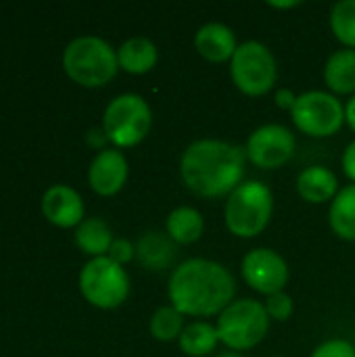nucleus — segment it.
<instances>
[{"instance_id":"1","label":"nucleus","mask_w":355,"mask_h":357,"mask_svg":"<svg viewBox=\"0 0 355 357\" xmlns=\"http://www.w3.org/2000/svg\"><path fill=\"white\" fill-rule=\"evenodd\" d=\"M234 278L218 261L188 259L169 278V301L184 316L222 314L234 299Z\"/></svg>"},{"instance_id":"2","label":"nucleus","mask_w":355,"mask_h":357,"mask_svg":"<svg viewBox=\"0 0 355 357\" xmlns=\"http://www.w3.org/2000/svg\"><path fill=\"white\" fill-rule=\"evenodd\" d=\"M247 149L224 140H197L180 161V174L195 195L222 197L241 186Z\"/></svg>"},{"instance_id":"3","label":"nucleus","mask_w":355,"mask_h":357,"mask_svg":"<svg viewBox=\"0 0 355 357\" xmlns=\"http://www.w3.org/2000/svg\"><path fill=\"white\" fill-rule=\"evenodd\" d=\"M63 67L73 82L86 88H98L115 77L119 61L117 52L103 38L82 36L67 44L63 52Z\"/></svg>"},{"instance_id":"4","label":"nucleus","mask_w":355,"mask_h":357,"mask_svg":"<svg viewBox=\"0 0 355 357\" xmlns=\"http://www.w3.org/2000/svg\"><path fill=\"white\" fill-rule=\"evenodd\" d=\"M272 192L262 182H245L230 192L226 203V226L239 238H253L266 230L272 218Z\"/></svg>"},{"instance_id":"5","label":"nucleus","mask_w":355,"mask_h":357,"mask_svg":"<svg viewBox=\"0 0 355 357\" xmlns=\"http://www.w3.org/2000/svg\"><path fill=\"white\" fill-rule=\"evenodd\" d=\"M270 328L266 305L253 299L232 301L218 318V337L230 351L251 349L264 341Z\"/></svg>"},{"instance_id":"6","label":"nucleus","mask_w":355,"mask_h":357,"mask_svg":"<svg viewBox=\"0 0 355 357\" xmlns=\"http://www.w3.org/2000/svg\"><path fill=\"white\" fill-rule=\"evenodd\" d=\"M80 291L88 303L100 310L119 307L130 295V278L113 259L92 257L80 272Z\"/></svg>"},{"instance_id":"7","label":"nucleus","mask_w":355,"mask_h":357,"mask_svg":"<svg viewBox=\"0 0 355 357\" xmlns=\"http://www.w3.org/2000/svg\"><path fill=\"white\" fill-rule=\"evenodd\" d=\"M153 123L151 107L138 94L113 98L103 117V130L115 146H134L149 134Z\"/></svg>"},{"instance_id":"8","label":"nucleus","mask_w":355,"mask_h":357,"mask_svg":"<svg viewBox=\"0 0 355 357\" xmlns=\"http://www.w3.org/2000/svg\"><path fill=\"white\" fill-rule=\"evenodd\" d=\"M230 75L236 88L247 96H264L276 84V61L268 46L245 42L230 61Z\"/></svg>"},{"instance_id":"9","label":"nucleus","mask_w":355,"mask_h":357,"mask_svg":"<svg viewBox=\"0 0 355 357\" xmlns=\"http://www.w3.org/2000/svg\"><path fill=\"white\" fill-rule=\"evenodd\" d=\"M295 126L314 138H326L341 130L345 121V109L343 105L326 92H305L297 96V102L291 111Z\"/></svg>"},{"instance_id":"10","label":"nucleus","mask_w":355,"mask_h":357,"mask_svg":"<svg viewBox=\"0 0 355 357\" xmlns=\"http://www.w3.org/2000/svg\"><path fill=\"white\" fill-rule=\"evenodd\" d=\"M295 153V136L291 130L278 123L257 128L249 142L247 155L262 169H278L282 167Z\"/></svg>"},{"instance_id":"11","label":"nucleus","mask_w":355,"mask_h":357,"mask_svg":"<svg viewBox=\"0 0 355 357\" xmlns=\"http://www.w3.org/2000/svg\"><path fill=\"white\" fill-rule=\"evenodd\" d=\"M245 282L264 295L282 293L289 282L287 261L272 249H253L245 255L241 266Z\"/></svg>"},{"instance_id":"12","label":"nucleus","mask_w":355,"mask_h":357,"mask_svg":"<svg viewBox=\"0 0 355 357\" xmlns=\"http://www.w3.org/2000/svg\"><path fill=\"white\" fill-rule=\"evenodd\" d=\"M128 180V161L121 155V151L105 149L100 151L88 169V182L94 192L103 197H111L123 188Z\"/></svg>"},{"instance_id":"13","label":"nucleus","mask_w":355,"mask_h":357,"mask_svg":"<svg viewBox=\"0 0 355 357\" xmlns=\"http://www.w3.org/2000/svg\"><path fill=\"white\" fill-rule=\"evenodd\" d=\"M42 211L48 222L61 228L80 226L84 222V201L71 186L54 184L42 197Z\"/></svg>"},{"instance_id":"14","label":"nucleus","mask_w":355,"mask_h":357,"mask_svg":"<svg viewBox=\"0 0 355 357\" xmlns=\"http://www.w3.org/2000/svg\"><path fill=\"white\" fill-rule=\"evenodd\" d=\"M195 46L197 52L211 61V63H224V61H232L234 52H236V38L234 31L230 27H226L224 23H207L197 31L195 38Z\"/></svg>"},{"instance_id":"15","label":"nucleus","mask_w":355,"mask_h":357,"mask_svg":"<svg viewBox=\"0 0 355 357\" xmlns=\"http://www.w3.org/2000/svg\"><path fill=\"white\" fill-rule=\"evenodd\" d=\"M297 192L308 203H324L333 201L339 195V180L328 167H308L297 178Z\"/></svg>"},{"instance_id":"16","label":"nucleus","mask_w":355,"mask_h":357,"mask_svg":"<svg viewBox=\"0 0 355 357\" xmlns=\"http://www.w3.org/2000/svg\"><path fill=\"white\" fill-rule=\"evenodd\" d=\"M178 253L176 243L165 232H146L136 243V257L146 270H163L167 268Z\"/></svg>"},{"instance_id":"17","label":"nucleus","mask_w":355,"mask_h":357,"mask_svg":"<svg viewBox=\"0 0 355 357\" xmlns=\"http://www.w3.org/2000/svg\"><path fill=\"white\" fill-rule=\"evenodd\" d=\"M117 61H119V67L123 71L134 73V75H142L157 65V46L144 36L130 38L119 46Z\"/></svg>"},{"instance_id":"18","label":"nucleus","mask_w":355,"mask_h":357,"mask_svg":"<svg viewBox=\"0 0 355 357\" xmlns=\"http://www.w3.org/2000/svg\"><path fill=\"white\" fill-rule=\"evenodd\" d=\"M324 79L337 94L355 92V50H337L324 67Z\"/></svg>"},{"instance_id":"19","label":"nucleus","mask_w":355,"mask_h":357,"mask_svg":"<svg viewBox=\"0 0 355 357\" xmlns=\"http://www.w3.org/2000/svg\"><path fill=\"white\" fill-rule=\"evenodd\" d=\"M113 234L111 228L107 226V222H103L100 218H88L77 226L75 232V243L77 247L92 255V257H105L113 245Z\"/></svg>"},{"instance_id":"20","label":"nucleus","mask_w":355,"mask_h":357,"mask_svg":"<svg viewBox=\"0 0 355 357\" xmlns=\"http://www.w3.org/2000/svg\"><path fill=\"white\" fill-rule=\"evenodd\" d=\"M331 228L343 241H355V184L345 186L333 199L328 211Z\"/></svg>"},{"instance_id":"21","label":"nucleus","mask_w":355,"mask_h":357,"mask_svg":"<svg viewBox=\"0 0 355 357\" xmlns=\"http://www.w3.org/2000/svg\"><path fill=\"white\" fill-rule=\"evenodd\" d=\"M167 234L176 245L197 243L203 234V218L192 207H178L167 218Z\"/></svg>"},{"instance_id":"22","label":"nucleus","mask_w":355,"mask_h":357,"mask_svg":"<svg viewBox=\"0 0 355 357\" xmlns=\"http://www.w3.org/2000/svg\"><path fill=\"white\" fill-rule=\"evenodd\" d=\"M178 341H180V349L186 356L203 357L209 356L216 349L220 337H218V331L211 324H207V322H192V324H188L182 331Z\"/></svg>"},{"instance_id":"23","label":"nucleus","mask_w":355,"mask_h":357,"mask_svg":"<svg viewBox=\"0 0 355 357\" xmlns=\"http://www.w3.org/2000/svg\"><path fill=\"white\" fill-rule=\"evenodd\" d=\"M184 328H186L184 318L174 305L172 307H159L151 318V335L157 341H163V343L180 339Z\"/></svg>"},{"instance_id":"24","label":"nucleus","mask_w":355,"mask_h":357,"mask_svg":"<svg viewBox=\"0 0 355 357\" xmlns=\"http://www.w3.org/2000/svg\"><path fill=\"white\" fill-rule=\"evenodd\" d=\"M331 27L339 42L355 48V0H341L331 10Z\"/></svg>"},{"instance_id":"25","label":"nucleus","mask_w":355,"mask_h":357,"mask_svg":"<svg viewBox=\"0 0 355 357\" xmlns=\"http://www.w3.org/2000/svg\"><path fill=\"white\" fill-rule=\"evenodd\" d=\"M266 312L272 320L285 322L293 314V299L287 293H274L266 301Z\"/></svg>"},{"instance_id":"26","label":"nucleus","mask_w":355,"mask_h":357,"mask_svg":"<svg viewBox=\"0 0 355 357\" xmlns=\"http://www.w3.org/2000/svg\"><path fill=\"white\" fill-rule=\"evenodd\" d=\"M312 357H355V347L352 343L341 341V339L326 341L312 354Z\"/></svg>"},{"instance_id":"27","label":"nucleus","mask_w":355,"mask_h":357,"mask_svg":"<svg viewBox=\"0 0 355 357\" xmlns=\"http://www.w3.org/2000/svg\"><path fill=\"white\" fill-rule=\"evenodd\" d=\"M134 255H136V247H134L128 238H115L113 245H111V249H109V253H107V257L113 259V261L119 264V266L132 261Z\"/></svg>"},{"instance_id":"28","label":"nucleus","mask_w":355,"mask_h":357,"mask_svg":"<svg viewBox=\"0 0 355 357\" xmlns=\"http://www.w3.org/2000/svg\"><path fill=\"white\" fill-rule=\"evenodd\" d=\"M343 169H345L347 178L355 182V140L343 153Z\"/></svg>"},{"instance_id":"29","label":"nucleus","mask_w":355,"mask_h":357,"mask_svg":"<svg viewBox=\"0 0 355 357\" xmlns=\"http://www.w3.org/2000/svg\"><path fill=\"white\" fill-rule=\"evenodd\" d=\"M274 100H276V105H278L280 109H291V111H293V107H295V102H297V96H295L291 90L280 88V90L276 92Z\"/></svg>"},{"instance_id":"30","label":"nucleus","mask_w":355,"mask_h":357,"mask_svg":"<svg viewBox=\"0 0 355 357\" xmlns=\"http://www.w3.org/2000/svg\"><path fill=\"white\" fill-rule=\"evenodd\" d=\"M107 140H109V138H107L105 130H98V128H94V130H90V132H88V142H90L92 146L100 149V151H105L103 146H105V142H107Z\"/></svg>"},{"instance_id":"31","label":"nucleus","mask_w":355,"mask_h":357,"mask_svg":"<svg viewBox=\"0 0 355 357\" xmlns=\"http://www.w3.org/2000/svg\"><path fill=\"white\" fill-rule=\"evenodd\" d=\"M345 121L352 126V130L355 132V96L347 102V109H345Z\"/></svg>"},{"instance_id":"32","label":"nucleus","mask_w":355,"mask_h":357,"mask_svg":"<svg viewBox=\"0 0 355 357\" xmlns=\"http://www.w3.org/2000/svg\"><path fill=\"white\" fill-rule=\"evenodd\" d=\"M270 6L274 8H293V6H299V2H268Z\"/></svg>"},{"instance_id":"33","label":"nucleus","mask_w":355,"mask_h":357,"mask_svg":"<svg viewBox=\"0 0 355 357\" xmlns=\"http://www.w3.org/2000/svg\"><path fill=\"white\" fill-rule=\"evenodd\" d=\"M218 357H245V356H241L239 351H224V354H220Z\"/></svg>"}]
</instances>
